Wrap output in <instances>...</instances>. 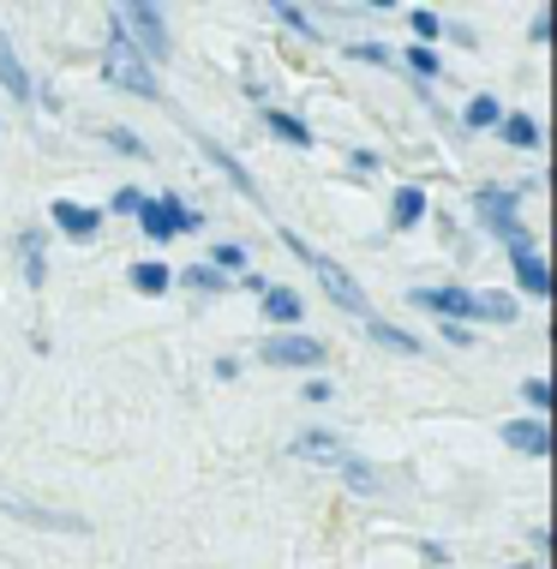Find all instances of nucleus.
Instances as JSON below:
<instances>
[{
	"label": "nucleus",
	"mask_w": 557,
	"mask_h": 569,
	"mask_svg": "<svg viewBox=\"0 0 557 569\" xmlns=\"http://www.w3.org/2000/svg\"><path fill=\"white\" fill-rule=\"evenodd\" d=\"M49 217L60 222V234H72V240H90V234H97V222H102V210H90V204H72V198H54V204H49Z\"/></svg>",
	"instance_id": "10"
},
{
	"label": "nucleus",
	"mask_w": 557,
	"mask_h": 569,
	"mask_svg": "<svg viewBox=\"0 0 557 569\" xmlns=\"http://www.w3.org/2000/svg\"><path fill=\"white\" fill-rule=\"evenodd\" d=\"M414 30H420V49H426V42L438 37V12H426V7H420V12H414Z\"/></svg>",
	"instance_id": "28"
},
{
	"label": "nucleus",
	"mask_w": 557,
	"mask_h": 569,
	"mask_svg": "<svg viewBox=\"0 0 557 569\" xmlns=\"http://www.w3.org/2000/svg\"><path fill=\"white\" fill-rule=\"evenodd\" d=\"M348 54H354V60H371V67H396V54H390V49H378V42H354Z\"/></svg>",
	"instance_id": "23"
},
{
	"label": "nucleus",
	"mask_w": 557,
	"mask_h": 569,
	"mask_svg": "<svg viewBox=\"0 0 557 569\" xmlns=\"http://www.w3.org/2000/svg\"><path fill=\"white\" fill-rule=\"evenodd\" d=\"M294 456H312V461H324V468H342L348 461V450H342L336 432H300L294 438Z\"/></svg>",
	"instance_id": "12"
},
{
	"label": "nucleus",
	"mask_w": 557,
	"mask_h": 569,
	"mask_svg": "<svg viewBox=\"0 0 557 569\" xmlns=\"http://www.w3.org/2000/svg\"><path fill=\"white\" fill-rule=\"evenodd\" d=\"M509 258H516L521 288H528L534 300H546V295H551V270H546V258L534 252V240H528V234H516V240H509Z\"/></svg>",
	"instance_id": "7"
},
{
	"label": "nucleus",
	"mask_w": 557,
	"mask_h": 569,
	"mask_svg": "<svg viewBox=\"0 0 557 569\" xmlns=\"http://www.w3.org/2000/svg\"><path fill=\"white\" fill-rule=\"evenodd\" d=\"M115 24L127 30V37H138V49H145L150 60H168V54H175V37L162 30V12H157V7H120Z\"/></svg>",
	"instance_id": "5"
},
{
	"label": "nucleus",
	"mask_w": 557,
	"mask_h": 569,
	"mask_svg": "<svg viewBox=\"0 0 557 569\" xmlns=\"http://www.w3.org/2000/svg\"><path fill=\"white\" fill-rule=\"evenodd\" d=\"M24 276L42 282V240H30V234H24Z\"/></svg>",
	"instance_id": "25"
},
{
	"label": "nucleus",
	"mask_w": 557,
	"mask_h": 569,
	"mask_svg": "<svg viewBox=\"0 0 557 569\" xmlns=\"http://www.w3.org/2000/svg\"><path fill=\"white\" fill-rule=\"evenodd\" d=\"M498 132L509 138V144H521V150H534V144H539V127H534V120H528V114H509V120H504V127H498Z\"/></svg>",
	"instance_id": "19"
},
{
	"label": "nucleus",
	"mask_w": 557,
	"mask_h": 569,
	"mask_svg": "<svg viewBox=\"0 0 557 569\" xmlns=\"http://www.w3.org/2000/svg\"><path fill=\"white\" fill-rule=\"evenodd\" d=\"M265 312L276 325H294V318H300V295H294V288H265Z\"/></svg>",
	"instance_id": "16"
},
{
	"label": "nucleus",
	"mask_w": 557,
	"mask_h": 569,
	"mask_svg": "<svg viewBox=\"0 0 557 569\" xmlns=\"http://www.w3.org/2000/svg\"><path fill=\"white\" fill-rule=\"evenodd\" d=\"M498 120V97H474L468 102V127H491Z\"/></svg>",
	"instance_id": "22"
},
{
	"label": "nucleus",
	"mask_w": 557,
	"mask_h": 569,
	"mask_svg": "<svg viewBox=\"0 0 557 569\" xmlns=\"http://www.w3.org/2000/svg\"><path fill=\"white\" fill-rule=\"evenodd\" d=\"M300 396H306V402H312V408H318V402H330V378H312V383H306Z\"/></svg>",
	"instance_id": "29"
},
{
	"label": "nucleus",
	"mask_w": 557,
	"mask_h": 569,
	"mask_svg": "<svg viewBox=\"0 0 557 569\" xmlns=\"http://www.w3.org/2000/svg\"><path fill=\"white\" fill-rule=\"evenodd\" d=\"M198 150H205V157H210L216 168H222V174H228V180H235V187H240L246 198H252V204H265V192H258V187H252V174H246V168H240L235 157H228V150H222V144H216V138H205V132H198Z\"/></svg>",
	"instance_id": "13"
},
{
	"label": "nucleus",
	"mask_w": 557,
	"mask_h": 569,
	"mask_svg": "<svg viewBox=\"0 0 557 569\" xmlns=\"http://www.w3.org/2000/svg\"><path fill=\"white\" fill-rule=\"evenodd\" d=\"M420 217H426V192L420 187H401L390 198V228H420Z\"/></svg>",
	"instance_id": "15"
},
{
	"label": "nucleus",
	"mask_w": 557,
	"mask_h": 569,
	"mask_svg": "<svg viewBox=\"0 0 557 569\" xmlns=\"http://www.w3.org/2000/svg\"><path fill=\"white\" fill-rule=\"evenodd\" d=\"M366 336H371V342H378V348H390V353H420V336L396 330L390 318H378V312L366 318Z\"/></svg>",
	"instance_id": "14"
},
{
	"label": "nucleus",
	"mask_w": 557,
	"mask_h": 569,
	"mask_svg": "<svg viewBox=\"0 0 557 569\" xmlns=\"http://www.w3.org/2000/svg\"><path fill=\"white\" fill-rule=\"evenodd\" d=\"M276 19H282L288 30H300V37H306V12H300V7H276Z\"/></svg>",
	"instance_id": "30"
},
{
	"label": "nucleus",
	"mask_w": 557,
	"mask_h": 569,
	"mask_svg": "<svg viewBox=\"0 0 557 569\" xmlns=\"http://www.w3.org/2000/svg\"><path fill=\"white\" fill-rule=\"evenodd\" d=\"M138 204H145V192H132V187L115 192V210H132V217H138Z\"/></svg>",
	"instance_id": "31"
},
{
	"label": "nucleus",
	"mask_w": 557,
	"mask_h": 569,
	"mask_svg": "<svg viewBox=\"0 0 557 569\" xmlns=\"http://www.w3.org/2000/svg\"><path fill=\"white\" fill-rule=\"evenodd\" d=\"M474 210H479V222H486L491 234H504V240H516V234H521V222H516V192H504V187H479V192H474Z\"/></svg>",
	"instance_id": "6"
},
{
	"label": "nucleus",
	"mask_w": 557,
	"mask_h": 569,
	"mask_svg": "<svg viewBox=\"0 0 557 569\" xmlns=\"http://www.w3.org/2000/svg\"><path fill=\"white\" fill-rule=\"evenodd\" d=\"M102 79L115 84V90H132V97H150V102L162 97V84L150 79V60L132 49V37H127L120 24L108 30V49H102Z\"/></svg>",
	"instance_id": "2"
},
{
	"label": "nucleus",
	"mask_w": 557,
	"mask_h": 569,
	"mask_svg": "<svg viewBox=\"0 0 557 569\" xmlns=\"http://www.w3.org/2000/svg\"><path fill=\"white\" fill-rule=\"evenodd\" d=\"M0 84H7L12 102H30V97H37V90H30V79H24V67H19V54H12L7 24H0Z\"/></svg>",
	"instance_id": "11"
},
{
	"label": "nucleus",
	"mask_w": 557,
	"mask_h": 569,
	"mask_svg": "<svg viewBox=\"0 0 557 569\" xmlns=\"http://www.w3.org/2000/svg\"><path fill=\"white\" fill-rule=\"evenodd\" d=\"M180 282H192V288H205V295H210V288H228V276L210 270V264H192V270H180Z\"/></svg>",
	"instance_id": "20"
},
{
	"label": "nucleus",
	"mask_w": 557,
	"mask_h": 569,
	"mask_svg": "<svg viewBox=\"0 0 557 569\" xmlns=\"http://www.w3.org/2000/svg\"><path fill=\"white\" fill-rule=\"evenodd\" d=\"M521 396H528L534 408H551V383L546 378H528V383H521Z\"/></svg>",
	"instance_id": "26"
},
{
	"label": "nucleus",
	"mask_w": 557,
	"mask_h": 569,
	"mask_svg": "<svg viewBox=\"0 0 557 569\" xmlns=\"http://www.w3.org/2000/svg\"><path fill=\"white\" fill-rule=\"evenodd\" d=\"M102 138H108L115 150H127V157H145V138H132V132H102Z\"/></svg>",
	"instance_id": "27"
},
{
	"label": "nucleus",
	"mask_w": 557,
	"mask_h": 569,
	"mask_svg": "<svg viewBox=\"0 0 557 569\" xmlns=\"http://www.w3.org/2000/svg\"><path fill=\"white\" fill-rule=\"evenodd\" d=\"M258 353L270 366H324V342H312V336H270Z\"/></svg>",
	"instance_id": "8"
},
{
	"label": "nucleus",
	"mask_w": 557,
	"mask_h": 569,
	"mask_svg": "<svg viewBox=\"0 0 557 569\" xmlns=\"http://www.w3.org/2000/svg\"><path fill=\"white\" fill-rule=\"evenodd\" d=\"M516 569H546V563H516Z\"/></svg>",
	"instance_id": "32"
},
{
	"label": "nucleus",
	"mask_w": 557,
	"mask_h": 569,
	"mask_svg": "<svg viewBox=\"0 0 557 569\" xmlns=\"http://www.w3.org/2000/svg\"><path fill=\"white\" fill-rule=\"evenodd\" d=\"M270 132L288 138L294 150H312V132H306V120H294V114H270Z\"/></svg>",
	"instance_id": "18"
},
{
	"label": "nucleus",
	"mask_w": 557,
	"mask_h": 569,
	"mask_svg": "<svg viewBox=\"0 0 557 569\" xmlns=\"http://www.w3.org/2000/svg\"><path fill=\"white\" fill-rule=\"evenodd\" d=\"M426 312H461V318H491V325H509L516 318V300L509 295H468V288H414L408 295Z\"/></svg>",
	"instance_id": "3"
},
{
	"label": "nucleus",
	"mask_w": 557,
	"mask_h": 569,
	"mask_svg": "<svg viewBox=\"0 0 557 569\" xmlns=\"http://www.w3.org/2000/svg\"><path fill=\"white\" fill-rule=\"evenodd\" d=\"M210 264H222V270H246V246H235V240H222L210 252Z\"/></svg>",
	"instance_id": "21"
},
{
	"label": "nucleus",
	"mask_w": 557,
	"mask_h": 569,
	"mask_svg": "<svg viewBox=\"0 0 557 569\" xmlns=\"http://www.w3.org/2000/svg\"><path fill=\"white\" fill-rule=\"evenodd\" d=\"M138 222H145L150 240H175V234H192V228H205V217H198V210H186L175 192L145 198V204H138Z\"/></svg>",
	"instance_id": "4"
},
{
	"label": "nucleus",
	"mask_w": 557,
	"mask_h": 569,
	"mask_svg": "<svg viewBox=\"0 0 557 569\" xmlns=\"http://www.w3.org/2000/svg\"><path fill=\"white\" fill-rule=\"evenodd\" d=\"M408 67L420 72V79H438V54H431V49H420V42L408 49Z\"/></svg>",
	"instance_id": "24"
},
{
	"label": "nucleus",
	"mask_w": 557,
	"mask_h": 569,
	"mask_svg": "<svg viewBox=\"0 0 557 569\" xmlns=\"http://www.w3.org/2000/svg\"><path fill=\"white\" fill-rule=\"evenodd\" d=\"M132 288H138V295H150V300L168 295V264H132Z\"/></svg>",
	"instance_id": "17"
},
{
	"label": "nucleus",
	"mask_w": 557,
	"mask_h": 569,
	"mask_svg": "<svg viewBox=\"0 0 557 569\" xmlns=\"http://www.w3.org/2000/svg\"><path fill=\"white\" fill-rule=\"evenodd\" d=\"M504 443H509V450H521V456H534V461H546L551 456V426L546 420H509Z\"/></svg>",
	"instance_id": "9"
},
{
	"label": "nucleus",
	"mask_w": 557,
	"mask_h": 569,
	"mask_svg": "<svg viewBox=\"0 0 557 569\" xmlns=\"http://www.w3.org/2000/svg\"><path fill=\"white\" fill-rule=\"evenodd\" d=\"M282 240H288V252L300 258V264H306V270H312L318 282H324V295H330L336 306H348V312H354V318H360V325H366V318H371V300H366V288L354 282V276H348L342 264H336V258H324L318 246H306L300 234H282Z\"/></svg>",
	"instance_id": "1"
}]
</instances>
